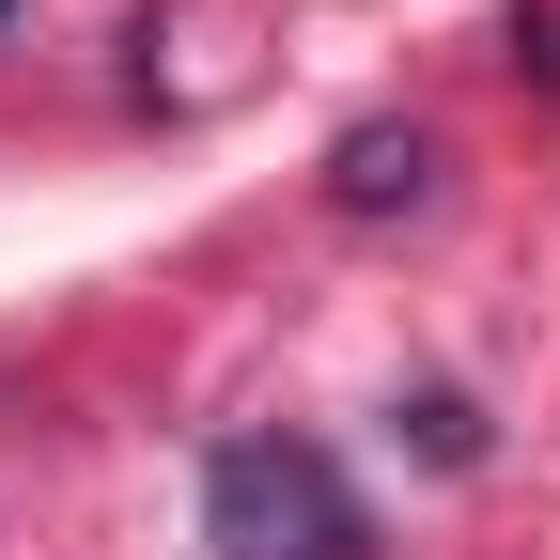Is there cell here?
<instances>
[{"label":"cell","mask_w":560,"mask_h":560,"mask_svg":"<svg viewBox=\"0 0 560 560\" xmlns=\"http://www.w3.org/2000/svg\"><path fill=\"white\" fill-rule=\"evenodd\" d=\"M202 545L219 560H359V499H342V467L312 436H234L202 467Z\"/></svg>","instance_id":"obj_1"},{"label":"cell","mask_w":560,"mask_h":560,"mask_svg":"<svg viewBox=\"0 0 560 560\" xmlns=\"http://www.w3.org/2000/svg\"><path fill=\"white\" fill-rule=\"evenodd\" d=\"M327 202H342V219H405V202H436V140H420V125H359V140L327 156Z\"/></svg>","instance_id":"obj_2"},{"label":"cell","mask_w":560,"mask_h":560,"mask_svg":"<svg viewBox=\"0 0 560 560\" xmlns=\"http://www.w3.org/2000/svg\"><path fill=\"white\" fill-rule=\"evenodd\" d=\"M405 420H420V452H436V467H482V420H467V405H452V389H420V405H405Z\"/></svg>","instance_id":"obj_3"}]
</instances>
